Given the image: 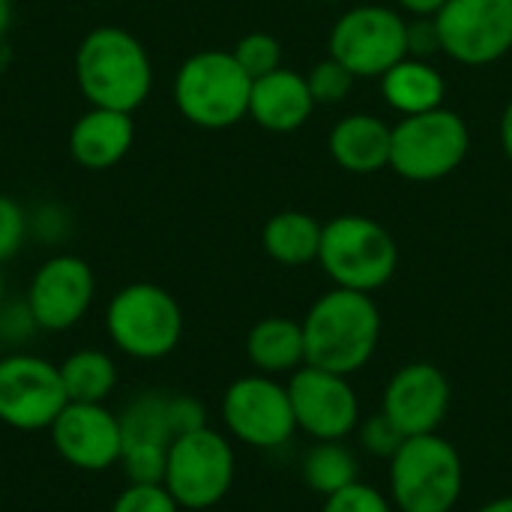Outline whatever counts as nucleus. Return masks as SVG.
Wrapping results in <instances>:
<instances>
[{
    "label": "nucleus",
    "instance_id": "obj_35",
    "mask_svg": "<svg viewBox=\"0 0 512 512\" xmlns=\"http://www.w3.org/2000/svg\"><path fill=\"white\" fill-rule=\"evenodd\" d=\"M441 51V33L435 18H414L408 21V57L429 60Z\"/></svg>",
    "mask_w": 512,
    "mask_h": 512
},
{
    "label": "nucleus",
    "instance_id": "obj_41",
    "mask_svg": "<svg viewBox=\"0 0 512 512\" xmlns=\"http://www.w3.org/2000/svg\"><path fill=\"white\" fill-rule=\"evenodd\" d=\"M321 3H336V0H321Z\"/></svg>",
    "mask_w": 512,
    "mask_h": 512
},
{
    "label": "nucleus",
    "instance_id": "obj_23",
    "mask_svg": "<svg viewBox=\"0 0 512 512\" xmlns=\"http://www.w3.org/2000/svg\"><path fill=\"white\" fill-rule=\"evenodd\" d=\"M324 225L303 210H279L261 228V246L267 258L282 267H306L318 261Z\"/></svg>",
    "mask_w": 512,
    "mask_h": 512
},
{
    "label": "nucleus",
    "instance_id": "obj_26",
    "mask_svg": "<svg viewBox=\"0 0 512 512\" xmlns=\"http://www.w3.org/2000/svg\"><path fill=\"white\" fill-rule=\"evenodd\" d=\"M231 54L252 81L264 78V75H270V72H276L282 66V42L273 33H264V30L240 36L237 45L231 48Z\"/></svg>",
    "mask_w": 512,
    "mask_h": 512
},
{
    "label": "nucleus",
    "instance_id": "obj_14",
    "mask_svg": "<svg viewBox=\"0 0 512 512\" xmlns=\"http://www.w3.org/2000/svg\"><path fill=\"white\" fill-rule=\"evenodd\" d=\"M297 429L315 441H345L360 426V399L345 375L303 363L288 375Z\"/></svg>",
    "mask_w": 512,
    "mask_h": 512
},
{
    "label": "nucleus",
    "instance_id": "obj_28",
    "mask_svg": "<svg viewBox=\"0 0 512 512\" xmlns=\"http://www.w3.org/2000/svg\"><path fill=\"white\" fill-rule=\"evenodd\" d=\"M108 512H183L162 483H126Z\"/></svg>",
    "mask_w": 512,
    "mask_h": 512
},
{
    "label": "nucleus",
    "instance_id": "obj_6",
    "mask_svg": "<svg viewBox=\"0 0 512 512\" xmlns=\"http://www.w3.org/2000/svg\"><path fill=\"white\" fill-rule=\"evenodd\" d=\"M462 486V456L438 432L405 438L390 459V501L399 512H453Z\"/></svg>",
    "mask_w": 512,
    "mask_h": 512
},
{
    "label": "nucleus",
    "instance_id": "obj_22",
    "mask_svg": "<svg viewBox=\"0 0 512 512\" xmlns=\"http://www.w3.org/2000/svg\"><path fill=\"white\" fill-rule=\"evenodd\" d=\"M246 357L261 375H291L306 363L303 324L285 315H270L252 324L246 336Z\"/></svg>",
    "mask_w": 512,
    "mask_h": 512
},
{
    "label": "nucleus",
    "instance_id": "obj_12",
    "mask_svg": "<svg viewBox=\"0 0 512 512\" xmlns=\"http://www.w3.org/2000/svg\"><path fill=\"white\" fill-rule=\"evenodd\" d=\"M435 24L441 54L462 66H492L512 51V0H447Z\"/></svg>",
    "mask_w": 512,
    "mask_h": 512
},
{
    "label": "nucleus",
    "instance_id": "obj_32",
    "mask_svg": "<svg viewBox=\"0 0 512 512\" xmlns=\"http://www.w3.org/2000/svg\"><path fill=\"white\" fill-rule=\"evenodd\" d=\"M168 420H171L174 435H189V432H198V429L210 426L207 405L198 396H189V393H171L168 396Z\"/></svg>",
    "mask_w": 512,
    "mask_h": 512
},
{
    "label": "nucleus",
    "instance_id": "obj_18",
    "mask_svg": "<svg viewBox=\"0 0 512 512\" xmlns=\"http://www.w3.org/2000/svg\"><path fill=\"white\" fill-rule=\"evenodd\" d=\"M135 144V120L129 111L96 108L87 111L69 129V156L84 171H108L126 159Z\"/></svg>",
    "mask_w": 512,
    "mask_h": 512
},
{
    "label": "nucleus",
    "instance_id": "obj_27",
    "mask_svg": "<svg viewBox=\"0 0 512 512\" xmlns=\"http://www.w3.org/2000/svg\"><path fill=\"white\" fill-rule=\"evenodd\" d=\"M306 81H309V90H312L315 105H339V102L348 99V93H351V87H354L357 78L336 57L327 54L324 60H318L309 69Z\"/></svg>",
    "mask_w": 512,
    "mask_h": 512
},
{
    "label": "nucleus",
    "instance_id": "obj_1",
    "mask_svg": "<svg viewBox=\"0 0 512 512\" xmlns=\"http://www.w3.org/2000/svg\"><path fill=\"white\" fill-rule=\"evenodd\" d=\"M75 84L87 105L135 114L153 93V60L144 42L117 24H99L75 48Z\"/></svg>",
    "mask_w": 512,
    "mask_h": 512
},
{
    "label": "nucleus",
    "instance_id": "obj_29",
    "mask_svg": "<svg viewBox=\"0 0 512 512\" xmlns=\"http://www.w3.org/2000/svg\"><path fill=\"white\" fill-rule=\"evenodd\" d=\"M393 501L381 492V489H375V486H369V483H351V486H345L342 492H336V495H330V498H324V510L321 512H393Z\"/></svg>",
    "mask_w": 512,
    "mask_h": 512
},
{
    "label": "nucleus",
    "instance_id": "obj_3",
    "mask_svg": "<svg viewBox=\"0 0 512 512\" xmlns=\"http://www.w3.org/2000/svg\"><path fill=\"white\" fill-rule=\"evenodd\" d=\"M252 78L240 69L231 51L204 48L189 54L171 84L174 108L198 129H231L249 117Z\"/></svg>",
    "mask_w": 512,
    "mask_h": 512
},
{
    "label": "nucleus",
    "instance_id": "obj_39",
    "mask_svg": "<svg viewBox=\"0 0 512 512\" xmlns=\"http://www.w3.org/2000/svg\"><path fill=\"white\" fill-rule=\"evenodd\" d=\"M477 512H512V495H504V498H495L489 504H483Z\"/></svg>",
    "mask_w": 512,
    "mask_h": 512
},
{
    "label": "nucleus",
    "instance_id": "obj_34",
    "mask_svg": "<svg viewBox=\"0 0 512 512\" xmlns=\"http://www.w3.org/2000/svg\"><path fill=\"white\" fill-rule=\"evenodd\" d=\"M30 222V237H36L39 243H60L72 225L69 213L60 204H39L33 216H27Z\"/></svg>",
    "mask_w": 512,
    "mask_h": 512
},
{
    "label": "nucleus",
    "instance_id": "obj_33",
    "mask_svg": "<svg viewBox=\"0 0 512 512\" xmlns=\"http://www.w3.org/2000/svg\"><path fill=\"white\" fill-rule=\"evenodd\" d=\"M36 321L27 309V303H0V345L18 348L33 339Z\"/></svg>",
    "mask_w": 512,
    "mask_h": 512
},
{
    "label": "nucleus",
    "instance_id": "obj_7",
    "mask_svg": "<svg viewBox=\"0 0 512 512\" xmlns=\"http://www.w3.org/2000/svg\"><path fill=\"white\" fill-rule=\"evenodd\" d=\"M237 477V453L228 435L204 426L189 435H177L168 447L162 486L189 512L213 510L222 504Z\"/></svg>",
    "mask_w": 512,
    "mask_h": 512
},
{
    "label": "nucleus",
    "instance_id": "obj_36",
    "mask_svg": "<svg viewBox=\"0 0 512 512\" xmlns=\"http://www.w3.org/2000/svg\"><path fill=\"white\" fill-rule=\"evenodd\" d=\"M396 3H399L405 12H411L414 18H435L447 0H396Z\"/></svg>",
    "mask_w": 512,
    "mask_h": 512
},
{
    "label": "nucleus",
    "instance_id": "obj_38",
    "mask_svg": "<svg viewBox=\"0 0 512 512\" xmlns=\"http://www.w3.org/2000/svg\"><path fill=\"white\" fill-rule=\"evenodd\" d=\"M9 24H12V0H0V45H3Z\"/></svg>",
    "mask_w": 512,
    "mask_h": 512
},
{
    "label": "nucleus",
    "instance_id": "obj_15",
    "mask_svg": "<svg viewBox=\"0 0 512 512\" xmlns=\"http://www.w3.org/2000/svg\"><path fill=\"white\" fill-rule=\"evenodd\" d=\"M54 453L75 471L105 474L120 468V414L108 402H69L48 429Z\"/></svg>",
    "mask_w": 512,
    "mask_h": 512
},
{
    "label": "nucleus",
    "instance_id": "obj_25",
    "mask_svg": "<svg viewBox=\"0 0 512 512\" xmlns=\"http://www.w3.org/2000/svg\"><path fill=\"white\" fill-rule=\"evenodd\" d=\"M300 477L309 492L330 498L360 480V462L345 441H315L303 456Z\"/></svg>",
    "mask_w": 512,
    "mask_h": 512
},
{
    "label": "nucleus",
    "instance_id": "obj_4",
    "mask_svg": "<svg viewBox=\"0 0 512 512\" xmlns=\"http://www.w3.org/2000/svg\"><path fill=\"white\" fill-rule=\"evenodd\" d=\"M108 342L129 360L156 363L177 351L183 339V309L177 297L156 282H129L111 294L105 315Z\"/></svg>",
    "mask_w": 512,
    "mask_h": 512
},
{
    "label": "nucleus",
    "instance_id": "obj_19",
    "mask_svg": "<svg viewBox=\"0 0 512 512\" xmlns=\"http://www.w3.org/2000/svg\"><path fill=\"white\" fill-rule=\"evenodd\" d=\"M315 111V99L306 75L279 66L276 72L255 78L249 93V117L276 135H288L306 126Z\"/></svg>",
    "mask_w": 512,
    "mask_h": 512
},
{
    "label": "nucleus",
    "instance_id": "obj_16",
    "mask_svg": "<svg viewBox=\"0 0 512 512\" xmlns=\"http://www.w3.org/2000/svg\"><path fill=\"white\" fill-rule=\"evenodd\" d=\"M168 396L165 390H141L135 393L117 414L123 432V456L120 468L126 483H162L168 447L177 438L168 420Z\"/></svg>",
    "mask_w": 512,
    "mask_h": 512
},
{
    "label": "nucleus",
    "instance_id": "obj_37",
    "mask_svg": "<svg viewBox=\"0 0 512 512\" xmlns=\"http://www.w3.org/2000/svg\"><path fill=\"white\" fill-rule=\"evenodd\" d=\"M498 135H501V147H504V156L512 162V99L507 102L504 114H501V126H498Z\"/></svg>",
    "mask_w": 512,
    "mask_h": 512
},
{
    "label": "nucleus",
    "instance_id": "obj_10",
    "mask_svg": "<svg viewBox=\"0 0 512 512\" xmlns=\"http://www.w3.org/2000/svg\"><path fill=\"white\" fill-rule=\"evenodd\" d=\"M330 57L354 78H381L408 57V21L393 6H354L330 30Z\"/></svg>",
    "mask_w": 512,
    "mask_h": 512
},
{
    "label": "nucleus",
    "instance_id": "obj_30",
    "mask_svg": "<svg viewBox=\"0 0 512 512\" xmlns=\"http://www.w3.org/2000/svg\"><path fill=\"white\" fill-rule=\"evenodd\" d=\"M27 237H30V222L24 207L15 198L0 195V264L12 261L24 249Z\"/></svg>",
    "mask_w": 512,
    "mask_h": 512
},
{
    "label": "nucleus",
    "instance_id": "obj_8",
    "mask_svg": "<svg viewBox=\"0 0 512 512\" xmlns=\"http://www.w3.org/2000/svg\"><path fill=\"white\" fill-rule=\"evenodd\" d=\"M471 150L468 123L450 111L435 108L426 114L402 117L393 126L390 168L411 183H435L462 168Z\"/></svg>",
    "mask_w": 512,
    "mask_h": 512
},
{
    "label": "nucleus",
    "instance_id": "obj_5",
    "mask_svg": "<svg viewBox=\"0 0 512 512\" xmlns=\"http://www.w3.org/2000/svg\"><path fill=\"white\" fill-rule=\"evenodd\" d=\"M318 264L336 288L375 294L396 276L399 246L381 222L342 213L324 222Z\"/></svg>",
    "mask_w": 512,
    "mask_h": 512
},
{
    "label": "nucleus",
    "instance_id": "obj_17",
    "mask_svg": "<svg viewBox=\"0 0 512 512\" xmlns=\"http://www.w3.org/2000/svg\"><path fill=\"white\" fill-rule=\"evenodd\" d=\"M453 390L435 363H408L384 387L381 414L405 435H435L447 420Z\"/></svg>",
    "mask_w": 512,
    "mask_h": 512
},
{
    "label": "nucleus",
    "instance_id": "obj_9",
    "mask_svg": "<svg viewBox=\"0 0 512 512\" xmlns=\"http://www.w3.org/2000/svg\"><path fill=\"white\" fill-rule=\"evenodd\" d=\"M219 414L228 438L255 450H279L297 432L288 387L261 372L231 381L222 393Z\"/></svg>",
    "mask_w": 512,
    "mask_h": 512
},
{
    "label": "nucleus",
    "instance_id": "obj_11",
    "mask_svg": "<svg viewBox=\"0 0 512 512\" xmlns=\"http://www.w3.org/2000/svg\"><path fill=\"white\" fill-rule=\"evenodd\" d=\"M66 405L69 396L57 363L30 351L0 357V423L6 429L24 435L48 432Z\"/></svg>",
    "mask_w": 512,
    "mask_h": 512
},
{
    "label": "nucleus",
    "instance_id": "obj_21",
    "mask_svg": "<svg viewBox=\"0 0 512 512\" xmlns=\"http://www.w3.org/2000/svg\"><path fill=\"white\" fill-rule=\"evenodd\" d=\"M378 81H381L384 102L402 117L435 111L444 105V96H447L444 75L429 60H417V57L399 60Z\"/></svg>",
    "mask_w": 512,
    "mask_h": 512
},
{
    "label": "nucleus",
    "instance_id": "obj_13",
    "mask_svg": "<svg viewBox=\"0 0 512 512\" xmlns=\"http://www.w3.org/2000/svg\"><path fill=\"white\" fill-rule=\"evenodd\" d=\"M96 300V273L81 255H51L45 258L30 282L24 303L45 333H66L78 327Z\"/></svg>",
    "mask_w": 512,
    "mask_h": 512
},
{
    "label": "nucleus",
    "instance_id": "obj_31",
    "mask_svg": "<svg viewBox=\"0 0 512 512\" xmlns=\"http://www.w3.org/2000/svg\"><path fill=\"white\" fill-rule=\"evenodd\" d=\"M357 438H360V447L366 450V453H372V456H378V459H393L396 456V450L405 444V435L378 411V414H372V417H366V420H360V426H357Z\"/></svg>",
    "mask_w": 512,
    "mask_h": 512
},
{
    "label": "nucleus",
    "instance_id": "obj_2",
    "mask_svg": "<svg viewBox=\"0 0 512 512\" xmlns=\"http://www.w3.org/2000/svg\"><path fill=\"white\" fill-rule=\"evenodd\" d=\"M300 324L306 363L345 378L360 372L375 357L381 339V312L372 294L348 288L321 294Z\"/></svg>",
    "mask_w": 512,
    "mask_h": 512
},
{
    "label": "nucleus",
    "instance_id": "obj_24",
    "mask_svg": "<svg viewBox=\"0 0 512 512\" xmlns=\"http://www.w3.org/2000/svg\"><path fill=\"white\" fill-rule=\"evenodd\" d=\"M57 366L69 402H108L120 384L117 360L102 348H78Z\"/></svg>",
    "mask_w": 512,
    "mask_h": 512
},
{
    "label": "nucleus",
    "instance_id": "obj_20",
    "mask_svg": "<svg viewBox=\"0 0 512 512\" xmlns=\"http://www.w3.org/2000/svg\"><path fill=\"white\" fill-rule=\"evenodd\" d=\"M393 126L375 114H348L342 117L327 138V150L333 162L348 174H378L390 168Z\"/></svg>",
    "mask_w": 512,
    "mask_h": 512
},
{
    "label": "nucleus",
    "instance_id": "obj_40",
    "mask_svg": "<svg viewBox=\"0 0 512 512\" xmlns=\"http://www.w3.org/2000/svg\"><path fill=\"white\" fill-rule=\"evenodd\" d=\"M6 300V276H3V270H0V303Z\"/></svg>",
    "mask_w": 512,
    "mask_h": 512
}]
</instances>
